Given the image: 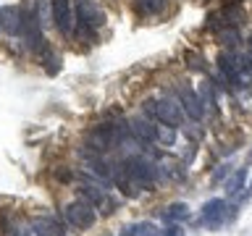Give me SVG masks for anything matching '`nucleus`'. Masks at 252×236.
<instances>
[{
    "mask_svg": "<svg viewBox=\"0 0 252 236\" xmlns=\"http://www.w3.org/2000/svg\"><path fill=\"white\" fill-rule=\"evenodd\" d=\"M76 16H79V24H82V31L92 37L94 29H100L102 24H105V11L92 3V0H79L76 3Z\"/></svg>",
    "mask_w": 252,
    "mask_h": 236,
    "instance_id": "20e7f679",
    "label": "nucleus"
},
{
    "mask_svg": "<svg viewBox=\"0 0 252 236\" xmlns=\"http://www.w3.org/2000/svg\"><path fill=\"white\" fill-rule=\"evenodd\" d=\"M176 97H179L181 108H184V113H187L189 118L200 121V118L205 116V102H202V97H200V94H197L187 82H179V84H176Z\"/></svg>",
    "mask_w": 252,
    "mask_h": 236,
    "instance_id": "423d86ee",
    "label": "nucleus"
},
{
    "mask_svg": "<svg viewBox=\"0 0 252 236\" xmlns=\"http://www.w3.org/2000/svg\"><path fill=\"white\" fill-rule=\"evenodd\" d=\"M63 218L68 220L74 228H92L97 215H94V207L84 200H76V202H68L63 207Z\"/></svg>",
    "mask_w": 252,
    "mask_h": 236,
    "instance_id": "7ed1b4c3",
    "label": "nucleus"
},
{
    "mask_svg": "<svg viewBox=\"0 0 252 236\" xmlns=\"http://www.w3.org/2000/svg\"><path fill=\"white\" fill-rule=\"evenodd\" d=\"M250 192H252V184H250Z\"/></svg>",
    "mask_w": 252,
    "mask_h": 236,
    "instance_id": "b1692460",
    "label": "nucleus"
},
{
    "mask_svg": "<svg viewBox=\"0 0 252 236\" xmlns=\"http://www.w3.org/2000/svg\"><path fill=\"white\" fill-rule=\"evenodd\" d=\"M121 236H160V231L153 223H131L121 228Z\"/></svg>",
    "mask_w": 252,
    "mask_h": 236,
    "instance_id": "f8f14e48",
    "label": "nucleus"
},
{
    "mask_svg": "<svg viewBox=\"0 0 252 236\" xmlns=\"http://www.w3.org/2000/svg\"><path fill=\"white\" fill-rule=\"evenodd\" d=\"M124 137V129L121 126H110V123H100L94 126V129L87 134V139H90V147L97 149V152H108V149H113L118 142Z\"/></svg>",
    "mask_w": 252,
    "mask_h": 236,
    "instance_id": "f257e3e1",
    "label": "nucleus"
},
{
    "mask_svg": "<svg viewBox=\"0 0 252 236\" xmlns=\"http://www.w3.org/2000/svg\"><path fill=\"white\" fill-rule=\"evenodd\" d=\"M53 3V24L58 27L61 34L71 37L74 34V8L71 0H50Z\"/></svg>",
    "mask_w": 252,
    "mask_h": 236,
    "instance_id": "0eeeda50",
    "label": "nucleus"
},
{
    "mask_svg": "<svg viewBox=\"0 0 252 236\" xmlns=\"http://www.w3.org/2000/svg\"><path fill=\"white\" fill-rule=\"evenodd\" d=\"M0 24L8 34H19L21 31V8L19 5H3L0 8Z\"/></svg>",
    "mask_w": 252,
    "mask_h": 236,
    "instance_id": "9b49d317",
    "label": "nucleus"
},
{
    "mask_svg": "<svg viewBox=\"0 0 252 236\" xmlns=\"http://www.w3.org/2000/svg\"><path fill=\"white\" fill-rule=\"evenodd\" d=\"M184 108H181V102L179 97H163V100H158L155 102V118L160 123H168V126H181L184 123Z\"/></svg>",
    "mask_w": 252,
    "mask_h": 236,
    "instance_id": "39448f33",
    "label": "nucleus"
},
{
    "mask_svg": "<svg viewBox=\"0 0 252 236\" xmlns=\"http://www.w3.org/2000/svg\"><path fill=\"white\" fill-rule=\"evenodd\" d=\"M124 165H126L129 176L134 178V184L139 189H153L158 184V168L147 160V157H131V160H126Z\"/></svg>",
    "mask_w": 252,
    "mask_h": 236,
    "instance_id": "f03ea898",
    "label": "nucleus"
},
{
    "mask_svg": "<svg viewBox=\"0 0 252 236\" xmlns=\"http://www.w3.org/2000/svg\"><path fill=\"white\" fill-rule=\"evenodd\" d=\"M226 220V200H210L202 205V223L208 228H218Z\"/></svg>",
    "mask_w": 252,
    "mask_h": 236,
    "instance_id": "6e6552de",
    "label": "nucleus"
},
{
    "mask_svg": "<svg viewBox=\"0 0 252 236\" xmlns=\"http://www.w3.org/2000/svg\"><path fill=\"white\" fill-rule=\"evenodd\" d=\"M218 42H220V45H226V47H236V45H239V31L231 29V27L218 29Z\"/></svg>",
    "mask_w": 252,
    "mask_h": 236,
    "instance_id": "6ab92c4d",
    "label": "nucleus"
},
{
    "mask_svg": "<svg viewBox=\"0 0 252 236\" xmlns=\"http://www.w3.org/2000/svg\"><path fill=\"white\" fill-rule=\"evenodd\" d=\"M163 215H165V220H187L189 218V207L184 202H173V205H168V207L163 210Z\"/></svg>",
    "mask_w": 252,
    "mask_h": 236,
    "instance_id": "dca6fc26",
    "label": "nucleus"
},
{
    "mask_svg": "<svg viewBox=\"0 0 252 236\" xmlns=\"http://www.w3.org/2000/svg\"><path fill=\"white\" fill-rule=\"evenodd\" d=\"M0 29H3V24H0Z\"/></svg>",
    "mask_w": 252,
    "mask_h": 236,
    "instance_id": "393cba45",
    "label": "nucleus"
},
{
    "mask_svg": "<svg viewBox=\"0 0 252 236\" xmlns=\"http://www.w3.org/2000/svg\"><path fill=\"white\" fill-rule=\"evenodd\" d=\"M58 178H63V181H71V171H58Z\"/></svg>",
    "mask_w": 252,
    "mask_h": 236,
    "instance_id": "4be33fe9",
    "label": "nucleus"
},
{
    "mask_svg": "<svg viewBox=\"0 0 252 236\" xmlns=\"http://www.w3.org/2000/svg\"><path fill=\"white\" fill-rule=\"evenodd\" d=\"M79 200H84V202H90L92 207H97V205L105 202V194H102L100 189H94V186L82 184V189H79Z\"/></svg>",
    "mask_w": 252,
    "mask_h": 236,
    "instance_id": "ddd939ff",
    "label": "nucleus"
},
{
    "mask_svg": "<svg viewBox=\"0 0 252 236\" xmlns=\"http://www.w3.org/2000/svg\"><path fill=\"white\" fill-rule=\"evenodd\" d=\"M155 142H160V145L171 147L173 142H176V126H168V123L158 126V139H155Z\"/></svg>",
    "mask_w": 252,
    "mask_h": 236,
    "instance_id": "a211bd4d",
    "label": "nucleus"
},
{
    "mask_svg": "<svg viewBox=\"0 0 252 236\" xmlns=\"http://www.w3.org/2000/svg\"><path fill=\"white\" fill-rule=\"evenodd\" d=\"M160 236H187V234H184V228H181V226H176V223H173V226H168V228H165V231H163Z\"/></svg>",
    "mask_w": 252,
    "mask_h": 236,
    "instance_id": "412c9836",
    "label": "nucleus"
},
{
    "mask_svg": "<svg viewBox=\"0 0 252 236\" xmlns=\"http://www.w3.org/2000/svg\"><path fill=\"white\" fill-rule=\"evenodd\" d=\"M32 234L34 236H63V226L53 215H34L32 218Z\"/></svg>",
    "mask_w": 252,
    "mask_h": 236,
    "instance_id": "9d476101",
    "label": "nucleus"
},
{
    "mask_svg": "<svg viewBox=\"0 0 252 236\" xmlns=\"http://www.w3.org/2000/svg\"><path fill=\"white\" fill-rule=\"evenodd\" d=\"M16 236H32L29 231H21V234H16Z\"/></svg>",
    "mask_w": 252,
    "mask_h": 236,
    "instance_id": "5701e85b",
    "label": "nucleus"
},
{
    "mask_svg": "<svg viewBox=\"0 0 252 236\" xmlns=\"http://www.w3.org/2000/svg\"><path fill=\"white\" fill-rule=\"evenodd\" d=\"M244 184H247V168H239L234 173V176H228V181H226V192L228 194H239L242 189H244Z\"/></svg>",
    "mask_w": 252,
    "mask_h": 236,
    "instance_id": "4468645a",
    "label": "nucleus"
},
{
    "mask_svg": "<svg viewBox=\"0 0 252 236\" xmlns=\"http://www.w3.org/2000/svg\"><path fill=\"white\" fill-rule=\"evenodd\" d=\"M34 13H37V19H39V24H42V29H45L47 24L53 21V3L50 0H34Z\"/></svg>",
    "mask_w": 252,
    "mask_h": 236,
    "instance_id": "2eb2a0df",
    "label": "nucleus"
},
{
    "mask_svg": "<svg viewBox=\"0 0 252 236\" xmlns=\"http://www.w3.org/2000/svg\"><path fill=\"white\" fill-rule=\"evenodd\" d=\"M165 3H168V0H137V8H139V13H145V16H155L165 8Z\"/></svg>",
    "mask_w": 252,
    "mask_h": 236,
    "instance_id": "f3484780",
    "label": "nucleus"
},
{
    "mask_svg": "<svg viewBox=\"0 0 252 236\" xmlns=\"http://www.w3.org/2000/svg\"><path fill=\"white\" fill-rule=\"evenodd\" d=\"M187 66L192 68V71H205V58H202L200 53L189 50V53H187Z\"/></svg>",
    "mask_w": 252,
    "mask_h": 236,
    "instance_id": "aec40b11",
    "label": "nucleus"
},
{
    "mask_svg": "<svg viewBox=\"0 0 252 236\" xmlns=\"http://www.w3.org/2000/svg\"><path fill=\"white\" fill-rule=\"evenodd\" d=\"M131 134H134V139H137L139 145H150V142L158 139V126L150 121V118L139 116V118L131 121Z\"/></svg>",
    "mask_w": 252,
    "mask_h": 236,
    "instance_id": "1a4fd4ad",
    "label": "nucleus"
}]
</instances>
